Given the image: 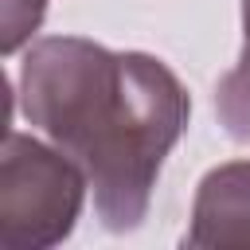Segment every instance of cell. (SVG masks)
<instances>
[{
    "instance_id": "6da1fadb",
    "label": "cell",
    "mask_w": 250,
    "mask_h": 250,
    "mask_svg": "<svg viewBox=\"0 0 250 250\" xmlns=\"http://www.w3.org/2000/svg\"><path fill=\"white\" fill-rule=\"evenodd\" d=\"M20 105L86 172L109 230L141 227L160 164L191 113L188 90L160 59L78 35L31 43L20 66Z\"/></svg>"
},
{
    "instance_id": "7a4b0ae2",
    "label": "cell",
    "mask_w": 250,
    "mask_h": 250,
    "mask_svg": "<svg viewBox=\"0 0 250 250\" xmlns=\"http://www.w3.org/2000/svg\"><path fill=\"white\" fill-rule=\"evenodd\" d=\"M86 172L35 137L8 133L0 160V246L43 250L74 230L86 195Z\"/></svg>"
},
{
    "instance_id": "3957f363",
    "label": "cell",
    "mask_w": 250,
    "mask_h": 250,
    "mask_svg": "<svg viewBox=\"0 0 250 250\" xmlns=\"http://www.w3.org/2000/svg\"><path fill=\"white\" fill-rule=\"evenodd\" d=\"M191 250H250V160H230L199 180L191 203Z\"/></svg>"
},
{
    "instance_id": "277c9868",
    "label": "cell",
    "mask_w": 250,
    "mask_h": 250,
    "mask_svg": "<svg viewBox=\"0 0 250 250\" xmlns=\"http://www.w3.org/2000/svg\"><path fill=\"white\" fill-rule=\"evenodd\" d=\"M215 113L234 141H250V0H242V55L215 86Z\"/></svg>"
},
{
    "instance_id": "5b68a950",
    "label": "cell",
    "mask_w": 250,
    "mask_h": 250,
    "mask_svg": "<svg viewBox=\"0 0 250 250\" xmlns=\"http://www.w3.org/2000/svg\"><path fill=\"white\" fill-rule=\"evenodd\" d=\"M43 12H47V0H4L0 51H4V55H16V51L35 35V27L43 23Z\"/></svg>"
}]
</instances>
